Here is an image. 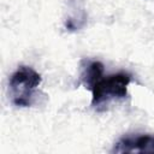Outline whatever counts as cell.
<instances>
[{
    "label": "cell",
    "mask_w": 154,
    "mask_h": 154,
    "mask_svg": "<svg viewBox=\"0 0 154 154\" xmlns=\"http://www.w3.org/2000/svg\"><path fill=\"white\" fill-rule=\"evenodd\" d=\"M41 76L30 66H19L10 77L8 87L12 102L16 106L26 107L32 102L36 88L41 84Z\"/></svg>",
    "instance_id": "obj_2"
},
{
    "label": "cell",
    "mask_w": 154,
    "mask_h": 154,
    "mask_svg": "<svg viewBox=\"0 0 154 154\" xmlns=\"http://www.w3.org/2000/svg\"><path fill=\"white\" fill-rule=\"evenodd\" d=\"M131 76L126 72H118L101 76L91 87V105L97 107L116 99H124L128 95V87Z\"/></svg>",
    "instance_id": "obj_1"
},
{
    "label": "cell",
    "mask_w": 154,
    "mask_h": 154,
    "mask_svg": "<svg viewBox=\"0 0 154 154\" xmlns=\"http://www.w3.org/2000/svg\"><path fill=\"white\" fill-rule=\"evenodd\" d=\"M103 76V65L100 61H89L84 67L82 72V79L84 82V85L90 89V87L101 77Z\"/></svg>",
    "instance_id": "obj_4"
},
{
    "label": "cell",
    "mask_w": 154,
    "mask_h": 154,
    "mask_svg": "<svg viewBox=\"0 0 154 154\" xmlns=\"http://www.w3.org/2000/svg\"><path fill=\"white\" fill-rule=\"evenodd\" d=\"M116 153H154V136L136 135L123 137L114 144Z\"/></svg>",
    "instance_id": "obj_3"
}]
</instances>
